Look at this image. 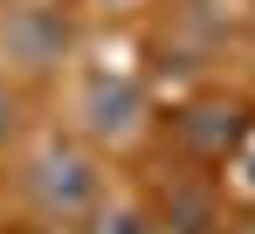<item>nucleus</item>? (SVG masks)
<instances>
[{"mask_svg": "<svg viewBox=\"0 0 255 234\" xmlns=\"http://www.w3.org/2000/svg\"><path fill=\"white\" fill-rule=\"evenodd\" d=\"M21 186H28V200H35V214H42V221H83L90 207L104 200V172H97V158H90L83 145L48 138L42 152L28 158Z\"/></svg>", "mask_w": 255, "mask_h": 234, "instance_id": "1", "label": "nucleus"}, {"mask_svg": "<svg viewBox=\"0 0 255 234\" xmlns=\"http://www.w3.org/2000/svg\"><path fill=\"white\" fill-rule=\"evenodd\" d=\"M69 48H76V28H69V14L48 7V0H21V7L0 14V55H7L21 76H48Z\"/></svg>", "mask_w": 255, "mask_h": 234, "instance_id": "2", "label": "nucleus"}, {"mask_svg": "<svg viewBox=\"0 0 255 234\" xmlns=\"http://www.w3.org/2000/svg\"><path fill=\"white\" fill-rule=\"evenodd\" d=\"M172 138H179L193 158L221 165V158L242 152V138H249V111H242V104H228V97H200V104L172 111Z\"/></svg>", "mask_w": 255, "mask_h": 234, "instance_id": "3", "label": "nucleus"}, {"mask_svg": "<svg viewBox=\"0 0 255 234\" xmlns=\"http://www.w3.org/2000/svg\"><path fill=\"white\" fill-rule=\"evenodd\" d=\"M83 131L97 145H125L145 131V90L131 76H90L83 90Z\"/></svg>", "mask_w": 255, "mask_h": 234, "instance_id": "4", "label": "nucleus"}, {"mask_svg": "<svg viewBox=\"0 0 255 234\" xmlns=\"http://www.w3.org/2000/svg\"><path fill=\"white\" fill-rule=\"evenodd\" d=\"M159 214H166V234H214V228H221V200H214V186L186 179V172H172V179H166Z\"/></svg>", "mask_w": 255, "mask_h": 234, "instance_id": "5", "label": "nucleus"}, {"mask_svg": "<svg viewBox=\"0 0 255 234\" xmlns=\"http://www.w3.org/2000/svg\"><path fill=\"white\" fill-rule=\"evenodd\" d=\"M76 234H152V214L145 207H131V200H97L83 214V228Z\"/></svg>", "mask_w": 255, "mask_h": 234, "instance_id": "6", "label": "nucleus"}, {"mask_svg": "<svg viewBox=\"0 0 255 234\" xmlns=\"http://www.w3.org/2000/svg\"><path fill=\"white\" fill-rule=\"evenodd\" d=\"M14 131H21V97H14V90L0 83V145H7Z\"/></svg>", "mask_w": 255, "mask_h": 234, "instance_id": "7", "label": "nucleus"}, {"mask_svg": "<svg viewBox=\"0 0 255 234\" xmlns=\"http://www.w3.org/2000/svg\"><path fill=\"white\" fill-rule=\"evenodd\" d=\"M14 234H35V228H14Z\"/></svg>", "mask_w": 255, "mask_h": 234, "instance_id": "8", "label": "nucleus"}]
</instances>
